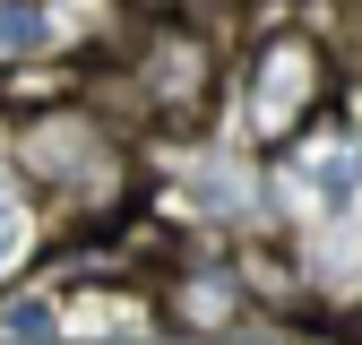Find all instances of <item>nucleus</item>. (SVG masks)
<instances>
[{"label":"nucleus","instance_id":"nucleus-2","mask_svg":"<svg viewBox=\"0 0 362 345\" xmlns=\"http://www.w3.org/2000/svg\"><path fill=\"white\" fill-rule=\"evenodd\" d=\"M207 78H216V52H207L199 35H156V43H139V95L164 121L207 112Z\"/></svg>","mask_w":362,"mask_h":345},{"label":"nucleus","instance_id":"nucleus-1","mask_svg":"<svg viewBox=\"0 0 362 345\" xmlns=\"http://www.w3.org/2000/svg\"><path fill=\"white\" fill-rule=\"evenodd\" d=\"M320 104H328V52L310 35H267L250 61V121L267 139H293Z\"/></svg>","mask_w":362,"mask_h":345},{"label":"nucleus","instance_id":"nucleus-6","mask_svg":"<svg viewBox=\"0 0 362 345\" xmlns=\"http://www.w3.org/2000/svg\"><path fill=\"white\" fill-rule=\"evenodd\" d=\"M0 328H9V337H26V345H43V337H61V320H52V302H35V293H18L9 311H0Z\"/></svg>","mask_w":362,"mask_h":345},{"label":"nucleus","instance_id":"nucleus-4","mask_svg":"<svg viewBox=\"0 0 362 345\" xmlns=\"http://www.w3.org/2000/svg\"><path fill=\"white\" fill-rule=\"evenodd\" d=\"M52 0H0V61H35L52 52Z\"/></svg>","mask_w":362,"mask_h":345},{"label":"nucleus","instance_id":"nucleus-3","mask_svg":"<svg viewBox=\"0 0 362 345\" xmlns=\"http://www.w3.org/2000/svg\"><path fill=\"white\" fill-rule=\"evenodd\" d=\"M173 320H181V328H207V337L242 328V320H250V293H242V268H190V276L173 285Z\"/></svg>","mask_w":362,"mask_h":345},{"label":"nucleus","instance_id":"nucleus-5","mask_svg":"<svg viewBox=\"0 0 362 345\" xmlns=\"http://www.w3.org/2000/svg\"><path fill=\"white\" fill-rule=\"evenodd\" d=\"M310 190H320V207H328V216H345V207H354V190H362V147H345V139H337L320 164H310Z\"/></svg>","mask_w":362,"mask_h":345}]
</instances>
